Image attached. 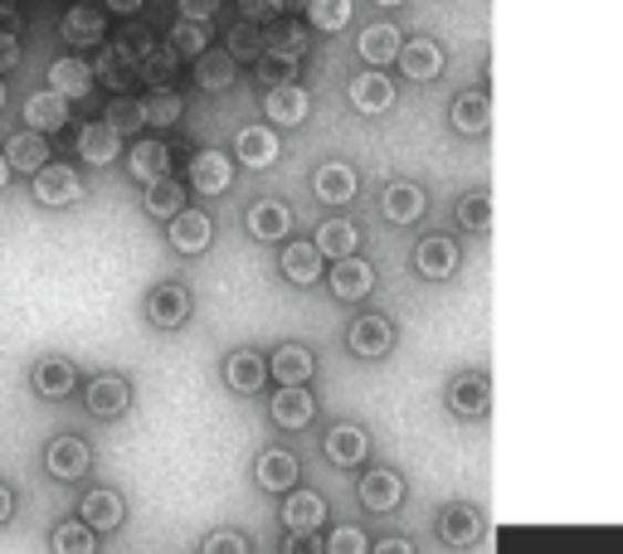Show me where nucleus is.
Returning <instances> with one entry per match:
<instances>
[{
    "mask_svg": "<svg viewBox=\"0 0 623 554\" xmlns=\"http://www.w3.org/2000/svg\"><path fill=\"white\" fill-rule=\"evenodd\" d=\"M414 268L429 282L454 278L458 273V243L448 239V233H429V239H419V249H414Z\"/></svg>",
    "mask_w": 623,
    "mask_h": 554,
    "instance_id": "1a4fd4ad",
    "label": "nucleus"
},
{
    "mask_svg": "<svg viewBox=\"0 0 623 554\" xmlns=\"http://www.w3.org/2000/svg\"><path fill=\"white\" fill-rule=\"evenodd\" d=\"M263 113H268V122L273 127H302L308 122V113H312V93L302 88H278V93H263Z\"/></svg>",
    "mask_w": 623,
    "mask_h": 554,
    "instance_id": "412c9836",
    "label": "nucleus"
},
{
    "mask_svg": "<svg viewBox=\"0 0 623 554\" xmlns=\"http://www.w3.org/2000/svg\"><path fill=\"white\" fill-rule=\"evenodd\" d=\"M283 554H326V545L316 540V531H288Z\"/></svg>",
    "mask_w": 623,
    "mask_h": 554,
    "instance_id": "6e6d98bb",
    "label": "nucleus"
},
{
    "mask_svg": "<svg viewBox=\"0 0 623 554\" xmlns=\"http://www.w3.org/2000/svg\"><path fill=\"white\" fill-rule=\"evenodd\" d=\"M176 69H180V54H176V49L166 44V49H156V54H152V59H146V64H142V79L152 83L156 93H162V83H170V73H176Z\"/></svg>",
    "mask_w": 623,
    "mask_h": 554,
    "instance_id": "3c124183",
    "label": "nucleus"
},
{
    "mask_svg": "<svg viewBox=\"0 0 623 554\" xmlns=\"http://www.w3.org/2000/svg\"><path fill=\"white\" fill-rule=\"evenodd\" d=\"M6 185H10V161L0 156V190H6Z\"/></svg>",
    "mask_w": 623,
    "mask_h": 554,
    "instance_id": "e2e57ef3",
    "label": "nucleus"
},
{
    "mask_svg": "<svg viewBox=\"0 0 623 554\" xmlns=\"http://www.w3.org/2000/svg\"><path fill=\"white\" fill-rule=\"evenodd\" d=\"M89 462H93L89 442L73 438V433H59L54 442H49V452H44V472L59 477V482H79V477L89 472Z\"/></svg>",
    "mask_w": 623,
    "mask_h": 554,
    "instance_id": "20e7f679",
    "label": "nucleus"
},
{
    "mask_svg": "<svg viewBox=\"0 0 623 554\" xmlns=\"http://www.w3.org/2000/svg\"><path fill=\"white\" fill-rule=\"evenodd\" d=\"M351 107L365 117L390 113V107H395V83H390V73H381V69L356 73V79H351Z\"/></svg>",
    "mask_w": 623,
    "mask_h": 554,
    "instance_id": "423d86ee",
    "label": "nucleus"
},
{
    "mask_svg": "<svg viewBox=\"0 0 623 554\" xmlns=\"http://www.w3.org/2000/svg\"><path fill=\"white\" fill-rule=\"evenodd\" d=\"M83 409L93 418H122L132 409V385L122 375H93L83 389Z\"/></svg>",
    "mask_w": 623,
    "mask_h": 554,
    "instance_id": "f03ea898",
    "label": "nucleus"
},
{
    "mask_svg": "<svg viewBox=\"0 0 623 554\" xmlns=\"http://www.w3.org/2000/svg\"><path fill=\"white\" fill-rule=\"evenodd\" d=\"M0 20H6V24H15V6H0Z\"/></svg>",
    "mask_w": 623,
    "mask_h": 554,
    "instance_id": "0e129e2a",
    "label": "nucleus"
},
{
    "mask_svg": "<svg viewBox=\"0 0 623 554\" xmlns=\"http://www.w3.org/2000/svg\"><path fill=\"white\" fill-rule=\"evenodd\" d=\"M351 355H361V360H381V355L395 351V322L390 316H361V322H351V336H346Z\"/></svg>",
    "mask_w": 623,
    "mask_h": 554,
    "instance_id": "7ed1b4c3",
    "label": "nucleus"
},
{
    "mask_svg": "<svg viewBox=\"0 0 623 554\" xmlns=\"http://www.w3.org/2000/svg\"><path fill=\"white\" fill-rule=\"evenodd\" d=\"M24 127L49 137V132H64L69 127V103L59 93H34L30 103H24Z\"/></svg>",
    "mask_w": 623,
    "mask_h": 554,
    "instance_id": "c85d7f7f",
    "label": "nucleus"
},
{
    "mask_svg": "<svg viewBox=\"0 0 623 554\" xmlns=\"http://www.w3.org/2000/svg\"><path fill=\"white\" fill-rule=\"evenodd\" d=\"M73 385H79V369H73V360H64V355H49V360L30 369V389L40 394V399H64V394H73Z\"/></svg>",
    "mask_w": 623,
    "mask_h": 554,
    "instance_id": "f3484780",
    "label": "nucleus"
},
{
    "mask_svg": "<svg viewBox=\"0 0 623 554\" xmlns=\"http://www.w3.org/2000/svg\"><path fill=\"white\" fill-rule=\"evenodd\" d=\"M487 379L482 375H458L454 385H448V409H454L458 418H482L487 414Z\"/></svg>",
    "mask_w": 623,
    "mask_h": 554,
    "instance_id": "72a5a7b5",
    "label": "nucleus"
},
{
    "mask_svg": "<svg viewBox=\"0 0 623 554\" xmlns=\"http://www.w3.org/2000/svg\"><path fill=\"white\" fill-rule=\"evenodd\" d=\"M268 375H273V369H268V360L259 351H235L225 360V385L239 389V394H259L268 385Z\"/></svg>",
    "mask_w": 623,
    "mask_h": 554,
    "instance_id": "393cba45",
    "label": "nucleus"
},
{
    "mask_svg": "<svg viewBox=\"0 0 623 554\" xmlns=\"http://www.w3.org/2000/svg\"><path fill=\"white\" fill-rule=\"evenodd\" d=\"M6 161H10V170H30V180H34L49 166V142L40 132H15L6 146Z\"/></svg>",
    "mask_w": 623,
    "mask_h": 554,
    "instance_id": "473e14b6",
    "label": "nucleus"
},
{
    "mask_svg": "<svg viewBox=\"0 0 623 554\" xmlns=\"http://www.w3.org/2000/svg\"><path fill=\"white\" fill-rule=\"evenodd\" d=\"M288 229H292V209L283 200H253L249 205V233L253 239L278 243V239H288Z\"/></svg>",
    "mask_w": 623,
    "mask_h": 554,
    "instance_id": "cd10ccee",
    "label": "nucleus"
},
{
    "mask_svg": "<svg viewBox=\"0 0 623 554\" xmlns=\"http://www.w3.org/2000/svg\"><path fill=\"white\" fill-rule=\"evenodd\" d=\"M381 215L390 224H419L424 215V190L414 180H390L381 190Z\"/></svg>",
    "mask_w": 623,
    "mask_h": 554,
    "instance_id": "2eb2a0df",
    "label": "nucleus"
},
{
    "mask_svg": "<svg viewBox=\"0 0 623 554\" xmlns=\"http://www.w3.org/2000/svg\"><path fill=\"white\" fill-rule=\"evenodd\" d=\"M316 249H322V258H332V263H341V258H356L361 249V229L351 224V219H326L322 229H316Z\"/></svg>",
    "mask_w": 623,
    "mask_h": 554,
    "instance_id": "2f4dec72",
    "label": "nucleus"
},
{
    "mask_svg": "<svg viewBox=\"0 0 623 554\" xmlns=\"http://www.w3.org/2000/svg\"><path fill=\"white\" fill-rule=\"evenodd\" d=\"M54 554H97V531L89 521H64V525H54Z\"/></svg>",
    "mask_w": 623,
    "mask_h": 554,
    "instance_id": "a19ab883",
    "label": "nucleus"
},
{
    "mask_svg": "<svg viewBox=\"0 0 623 554\" xmlns=\"http://www.w3.org/2000/svg\"><path fill=\"white\" fill-rule=\"evenodd\" d=\"M215 239V224L205 209H186V215L170 219V249H176L180 258H200L205 249H210Z\"/></svg>",
    "mask_w": 623,
    "mask_h": 554,
    "instance_id": "9d476101",
    "label": "nucleus"
},
{
    "mask_svg": "<svg viewBox=\"0 0 623 554\" xmlns=\"http://www.w3.org/2000/svg\"><path fill=\"white\" fill-rule=\"evenodd\" d=\"M103 122L117 132V137H132V132L146 127V107L137 103V97H113V103H107V113H103Z\"/></svg>",
    "mask_w": 623,
    "mask_h": 554,
    "instance_id": "a18cd8bd",
    "label": "nucleus"
},
{
    "mask_svg": "<svg viewBox=\"0 0 623 554\" xmlns=\"http://www.w3.org/2000/svg\"><path fill=\"white\" fill-rule=\"evenodd\" d=\"M268 54H288L302 64V54H308V24L302 20H283L268 30Z\"/></svg>",
    "mask_w": 623,
    "mask_h": 554,
    "instance_id": "c03bdc74",
    "label": "nucleus"
},
{
    "mask_svg": "<svg viewBox=\"0 0 623 554\" xmlns=\"http://www.w3.org/2000/svg\"><path fill=\"white\" fill-rule=\"evenodd\" d=\"M93 79H97V73L83 64L79 54H64V59H54V64H49V93H59L64 103H69V97H89Z\"/></svg>",
    "mask_w": 623,
    "mask_h": 554,
    "instance_id": "aec40b11",
    "label": "nucleus"
},
{
    "mask_svg": "<svg viewBox=\"0 0 623 554\" xmlns=\"http://www.w3.org/2000/svg\"><path fill=\"white\" fill-rule=\"evenodd\" d=\"M93 73H97V79H103L113 93H127L132 79H137V64H127V54H122L117 44H107L103 54H97V69H93Z\"/></svg>",
    "mask_w": 623,
    "mask_h": 554,
    "instance_id": "ea45409f",
    "label": "nucleus"
},
{
    "mask_svg": "<svg viewBox=\"0 0 623 554\" xmlns=\"http://www.w3.org/2000/svg\"><path fill=\"white\" fill-rule=\"evenodd\" d=\"M322 249H316L312 239H292L288 249H283V258H278V268H283V278L288 282H298V288H312L316 278H322Z\"/></svg>",
    "mask_w": 623,
    "mask_h": 554,
    "instance_id": "6ab92c4d",
    "label": "nucleus"
},
{
    "mask_svg": "<svg viewBox=\"0 0 623 554\" xmlns=\"http://www.w3.org/2000/svg\"><path fill=\"white\" fill-rule=\"evenodd\" d=\"M478 535H482V515L473 506H448L444 515H438V540H444L448 550L478 545Z\"/></svg>",
    "mask_w": 623,
    "mask_h": 554,
    "instance_id": "bb28decb",
    "label": "nucleus"
},
{
    "mask_svg": "<svg viewBox=\"0 0 623 554\" xmlns=\"http://www.w3.org/2000/svg\"><path fill=\"white\" fill-rule=\"evenodd\" d=\"M487 122H492V103H487V93H458L454 132H463V137H482Z\"/></svg>",
    "mask_w": 623,
    "mask_h": 554,
    "instance_id": "e433bc0d",
    "label": "nucleus"
},
{
    "mask_svg": "<svg viewBox=\"0 0 623 554\" xmlns=\"http://www.w3.org/2000/svg\"><path fill=\"white\" fill-rule=\"evenodd\" d=\"M298 458H292V452H263L259 458V467H253V477H259V487L263 491H292V482H298Z\"/></svg>",
    "mask_w": 623,
    "mask_h": 554,
    "instance_id": "c9c22d12",
    "label": "nucleus"
},
{
    "mask_svg": "<svg viewBox=\"0 0 623 554\" xmlns=\"http://www.w3.org/2000/svg\"><path fill=\"white\" fill-rule=\"evenodd\" d=\"M127 170H132V180H142L146 190L152 185H162V180H170L166 170H170V151H166V142H156V137H146V142H137L127 151Z\"/></svg>",
    "mask_w": 623,
    "mask_h": 554,
    "instance_id": "a211bd4d",
    "label": "nucleus"
},
{
    "mask_svg": "<svg viewBox=\"0 0 623 554\" xmlns=\"http://www.w3.org/2000/svg\"><path fill=\"white\" fill-rule=\"evenodd\" d=\"M371 554H414V545L405 535H390V540H381V545H375Z\"/></svg>",
    "mask_w": 623,
    "mask_h": 554,
    "instance_id": "bf43d9fd",
    "label": "nucleus"
},
{
    "mask_svg": "<svg viewBox=\"0 0 623 554\" xmlns=\"http://www.w3.org/2000/svg\"><path fill=\"white\" fill-rule=\"evenodd\" d=\"M0 113H6V79H0Z\"/></svg>",
    "mask_w": 623,
    "mask_h": 554,
    "instance_id": "69168bd1",
    "label": "nucleus"
},
{
    "mask_svg": "<svg viewBox=\"0 0 623 554\" xmlns=\"http://www.w3.org/2000/svg\"><path fill=\"white\" fill-rule=\"evenodd\" d=\"M399 501H405V477L390 472V467H371V472L361 477V506L365 511H395Z\"/></svg>",
    "mask_w": 623,
    "mask_h": 554,
    "instance_id": "f8f14e48",
    "label": "nucleus"
},
{
    "mask_svg": "<svg viewBox=\"0 0 623 554\" xmlns=\"http://www.w3.org/2000/svg\"><path fill=\"white\" fill-rule=\"evenodd\" d=\"M107 15H137V10H142V0H107Z\"/></svg>",
    "mask_w": 623,
    "mask_h": 554,
    "instance_id": "680f3d73",
    "label": "nucleus"
},
{
    "mask_svg": "<svg viewBox=\"0 0 623 554\" xmlns=\"http://www.w3.org/2000/svg\"><path fill=\"white\" fill-rule=\"evenodd\" d=\"M243 15H249V24H259L263 30V20H273V15H283V6H268V0H243Z\"/></svg>",
    "mask_w": 623,
    "mask_h": 554,
    "instance_id": "4d7b16f0",
    "label": "nucleus"
},
{
    "mask_svg": "<svg viewBox=\"0 0 623 554\" xmlns=\"http://www.w3.org/2000/svg\"><path fill=\"white\" fill-rule=\"evenodd\" d=\"M190 180L200 195H225L235 185V161L225 151H200V156H190Z\"/></svg>",
    "mask_w": 623,
    "mask_h": 554,
    "instance_id": "5701e85b",
    "label": "nucleus"
},
{
    "mask_svg": "<svg viewBox=\"0 0 623 554\" xmlns=\"http://www.w3.org/2000/svg\"><path fill=\"white\" fill-rule=\"evenodd\" d=\"M399 73L414 83H429L444 73V49H438L434 40H409L405 54H399Z\"/></svg>",
    "mask_w": 623,
    "mask_h": 554,
    "instance_id": "c756f323",
    "label": "nucleus"
},
{
    "mask_svg": "<svg viewBox=\"0 0 623 554\" xmlns=\"http://www.w3.org/2000/svg\"><path fill=\"white\" fill-rule=\"evenodd\" d=\"M79 521H89L97 535L122 531V521H127V501H122L117 491H89L83 506H79Z\"/></svg>",
    "mask_w": 623,
    "mask_h": 554,
    "instance_id": "b1692460",
    "label": "nucleus"
},
{
    "mask_svg": "<svg viewBox=\"0 0 623 554\" xmlns=\"http://www.w3.org/2000/svg\"><path fill=\"white\" fill-rule=\"evenodd\" d=\"M458 224L468 233H487V229H492V200H487L482 190L463 195V200H458Z\"/></svg>",
    "mask_w": 623,
    "mask_h": 554,
    "instance_id": "49530a36",
    "label": "nucleus"
},
{
    "mask_svg": "<svg viewBox=\"0 0 623 554\" xmlns=\"http://www.w3.org/2000/svg\"><path fill=\"white\" fill-rule=\"evenodd\" d=\"M117 49L127 54V64H146V59H152L162 44H156V34L146 30V24H127V30L117 34Z\"/></svg>",
    "mask_w": 623,
    "mask_h": 554,
    "instance_id": "de8ad7c7",
    "label": "nucleus"
},
{
    "mask_svg": "<svg viewBox=\"0 0 623 554\" xmlns=\"http://www.w3.org/2000/svg\"><path fill=\"white\" fill-rule=\"evenodd\" d=\"M371 550L375 545L356 531V525H336V531L326 535V554H371Z\"/></svg>",
    "mask_w": 623,
    "mask_h": 554,
    "instance_id": "864d4df0",
    "label": "nucleus"
},
{
    "mask_svg": "<svg viewBox=\"0 0 623 554\" xmlns=\"http://www.w3.org/2000/svg\"><path fill=\"white\" fill-rule=\"evenodd\" d=\"M200 554H249V535H239V531H215V535H205Z\"/></svg>",
    "mask_w": 623,
    "mask_h": 554,
    "instance_id": "5fc2aeb1",
    "label": "nucleus"
},
{
    "mask_svg": "<svg viewBox=\"0 0 623 554\" xmlns=\"http://www.w3.org/2000/svg\"><path fill=\"white\" fill-rule=\"evenodd\" d=\"M312 190H316V200L322 205H351L356 200V190H361V176L346 161H326L312 176Z\"/></svg>",
    "mask_w": 623,
    "mask_h": 554,
    "instance_id": "dca6fc26",
    "label": "nucleus"
},
{
    "mask_svg": "<svg viewBox=\"0 0 623 554\" xmlns=\"http://www.w3.org/2000/svg\"><path fill=\"white\" fill-rule=\"evenodd\" d=\"M235 79H239V64L229 54H205L195 64V88L200 93H225V88H235Z\"/></svg>",
    "mask_w": 623,
    "mask_h": 554,
    "instance_id": "4c0bfd02",
    "label": "nucleus"
},
{
    "mask_svg": "<svg viewBox=\"0 0 623 554\" xmlns=\"http://www.w3.org/2000/svg\"><path fill=\"white\" fill-rule=\"evenodd\" d=\"M316 418V399L312 389H278L273 394V424L288 428V433H302Z\"/></svg>",
    "mask_w": 623,
    "mask_h": 554,
    "instance_id": "a878e982",
    "label": "nucleus"
},
{
    "mask_svg": "<svg viewBox=\"0 0 623 554\" xmlns=\"http://www.w3.org/2000/svg\"><path fill=\"white\" fill-rule=\"evenodd\" d=\"M146 127H170V122H180V97L176 93H156V97H146Z\"/></svg>",
    "mask_w": 623,
    "mask_h": 554,
    "instance_id": "603ef678",
    "label": "nucleus"
},
{
    "mask_svg": "<svg viewBox=\"0 0 623 554\" xmlns=\"http://www.w3.org/2000/svg\"><path fill=\"white\" fill-rule=\"evenodd\" d=\"M170 49H176V54H195V64H200V59L210 54V30H205V24L180 20L176 30H170Z\"/></svg>",
    "mask_w": 623,
    "mask_h": 554,
    "instance_id": "09e8293b",
    "label": "nucleus"
},
{
    "mask_svg": "<svg viewBox=\"0 0 623 554\" xmlns=\"http://www.w3.org/2000/svg\"><path fill=\"white\" fill-rule=\"evenodd\" d=\"M253 73H259V83L268 93L298 88V59H288V54H263L259 64H253Z\"/></svg>",
    "mask_w": 623,
    "mask_h": 554,
    "instance_id": "37998d69",
    "label": "nucleus"
},
{
    "mask_svg": "<svg viewBox=\"0 0 623 554\" xmlns=\"http://www.w3.org/2000/svg\"><path fill=\"white\" fill-rule=\"evenodd\" d=\"M190 316V292L180 288V282H162V288H152V297H146V322L156 331H176L186 326Z\"/></svg>",
    "mask_w": 623,
    "mask_h": 554,
    "instance_id": "39448f33",
    "label": "nucleus"
},
{
    "mask_svg": "<svg viewBox=\"0 0 623 554\" xmlns=\"http://www.w3.org/2000/svg\"><path fill=\"white\" fill-rule=\"evenodd\" d=\"M122 142H127V137H117L107 122H89V127H79V156H83V166H113L117 156H122Z\"/></svg>",
    "mask_w": 623,
    "mask_h": 554,
    "instance_id": "4be33fe9",
    "label": "nucleus"
},
{
    "mask_svg": "<svg viewBox=\"0 0 623 554\" xmlns=\"http://www.w3.org/2000/svg\"><path fill=\"white\" fill-rule=\"evenodd\" d=\"M225 49H229V59H235V64H243V59H253V64H259V59L268 54V30H259V24H235V30H229V40H225Z\"/></svg>",
    "mask_w": 623,
    "mask_h": 554,
    "instance_id": "79ce46f5",
    "label": "nucleus"
},
{
    "mask_svg": "<svg viewBox=\"0 0 623 554\" xmlns=\"http://www.w3.org/2000/svg\"><path fill=\"white\" fill-rule=\"evenodd\" d=\"M356 54H361L371 69H385L390 59L399 64V54H405V40H399V30H395L390 20H381V24H365L361 40H356Z\"/></svg>",
    "mask_w": 623,
    "mask_h": 554,
    "instance_id": "ddd939ff",
    "label": "nucleus"
},
{
    "mask_svg": "<svg viewBox=\"0 0 623 554\" xmlns=\"http://www.w3.org/2000/svg\"><path fill=\"white\" fill-rule=\"evenodd\" d=\"M176 10H180V15H186L190 24H205V20H210L215 10H219V6H215V0H180Z\"/></svg>",
    "mask_w": 623,
    "mask_h": 554,
    "instance_id": "13d9d810",
    "label": "nucleus"
},
{
    "mask_svg": "<svg viewBox=\"0 0 623 554\" xmlns=\"http://www.w3.org/2000/svg\"><path fill=\"white\" fill-rule=\"evenodd\" d=\"M268 369H273L278 389H308L312 375H316V355L308 346H278Z\"/></svg>",
    "mask_w": 623,
    "mask_h": 554,
    "instance_id": "9b49d317",
    "label": "nucleus"
},
{
    "mask_svg": "<svg viewBox=\"0 0 623 554\" xmlns=\"http://www.w3.org/2000/svg\"><path fill=\"white\" fill-rule=\"evenodd\" d=\"M30 190H34V200H40L44 209H69V205H79L83 200V176L73 166H59V161H49L40 176L30 180Z\"/></svg>",
    "mask_w": 623,
    "mask_h": 554,
    "instance_id": "f257e3e1",
    "label": "nucleus"
},
{
    "mask_svg": "<svg viewBox=\"0 0 623 554\" xmlns=\"http://www.w3.org/2000/svg\"><path fill=\"white\" fill-rule=\"evenodd\" d=\"M322 452L332 467H361L371 458V438H365V428H356V424H332L322 438Z\"/></svg>",
    "mask_w": 623,
    "mask_h": 554,
    "instance_id": "6e6552de",
    "label": "nucleus"
},
{
    "mask_svg": "<svg viewBox=\"0 0 623 554\" xmlns=\"http://www.w3.org/2000/svg\"><path fill=\"white\" fill-rule=\"evenodd\" d=\"M235 156H239V166H249V170H268L283 156V142H278L273 127H243L235 142Z\"/></svg>",
    "mask_w": 623,
    "mask_h": 554,
    "instance_id": "4468645a",
    "label": "nucleus"
},
{
    "mask_svg": "<svg viewBox=\"0 0 623 554\" xmlns=\"http://www.w3.org/2000/svg\"><path fill=\"white\" fill-rule=\"evenodd\" d=\"M283 521H288V531H316L326 521V501L316 491H288Z\"/></svg>",
    "mask_w": 623,
    "mask_h": 554,
    "instance_id": "f704fd0d",
    "label": "nucleus"
},
{
    "mask_svg": "<svg viewBox=\"0 0 623 554\" xmlns=\"http://www.w3.org/2000/svg\"><path fill=\"white\" fill-rule=\"evenodd\" d=\"M103 34H107V10L103 6L64 10V40L69 44H103Z\"/></svg>",
    "mask_w": 623,
    "mask_h": 554,
    "instance_id": "7c9ffc66",
    "label": "nucleus"
},
{
    "mask_svg": "<svg viewBox=\"0 0 623 554\" xmlns=\"http://www.w3.org/2000/svg\"><path fill=\"white\" fill-rule=\"evenodd\" d=\"M308 24H312V30H326V34L346 30V24H351V6H346V0H312V6H308Z\"/></svg>",
    "mask_w": 623,
    "mask_h": 554,
    "instance_id": "8fccbe9b",
    "label": "nucleus"
},
{
    "mask_svg": "<svg viewBox=\"0 0 623 554\" xmlns=\"http://www.w3.org/2000/svg\"><path fill=\"white\" fill-rule=\"evenodd\" d=\"M326 282H332L336 302H365L375 292V268L365 263V258H341V263H332Z\"/></svg>",
    "mask_w": 623,
    "mask_h": 554,
    "instance_id": "0eeeda50",
    "label": "nucleus"
},
{
    "mask_svg": "<svg viewBox=\"0 0 623 554\" xmlns=\"http://www.w3.org/2000/svg\"><path fill=\"white\" fill-rule=\"evenodd\" d=\"M142 209L152 219H176V215H186V185H176V180H162V185H152L146 190V200Z\"/></svg>",
    "mask_w": 623,
    "mask_h": 554,
    "instance_id": "58836bf2",
    "label": "nucleus"
},
{
    "mask_svg": "<svg viewBox=\"0 0 623 554\" xmlns=\"http://www.w3.org/2000/svg\"><path fill=\"white\" fill-rule=\"evenodd\" d=\"M10 515H15V491L0 482V525H10Z\"/></svg>",
    "mask_w": 623,
    "mask_h": 554,
    "instance_id": "052dcab7",
    "label": "nucleus"
}]
</instances>
